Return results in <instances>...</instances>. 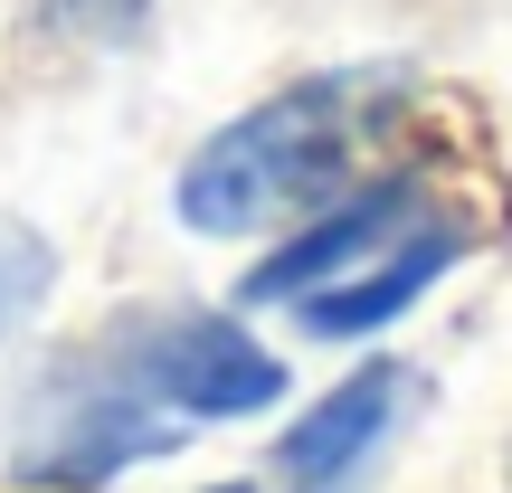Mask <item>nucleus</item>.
Returning <instances> with one entry per match:
<instances>
[{"label":"nucleus","instance_id":"f257e3e1","mask_svg":"<svg viewBox=\"0 0 512 493\" xmlns=\"http://www.w3.org/2000/svg\"><path fill=\"white\" fill-rule=\"evenodd\" d=\"M408 67H323L294 76L285 95L247 105L238 124H219L190 171L171 181V209L200 238H256L332 209L351 181L370 171V152L389 143V124L408 114Z\"/></svg>","mask_w":512,"mask_h":493},{"label":"nucleus","instance_id":"f03ea898","mask_svg":"<svg viewBox=\"0 0 512 493\" xmlns=\"http://www.w3.org/2000/svg\"><path fill=\"white\" fill-rule=\"evenodd\" d=\"M171 437H181V418H171L162 399H143L105 351H86V361H67L48 380V399H38L29 427H19V484L95 493V484L124 475V465L171 456Z\"/></svg>","mask_w":512,"mask_h":493},{"label":"nucleus","instance_id":"7ed1b4c3","mask_svg":"<svg viewBox=\"0 0 512 493\" xmlns=\"http://www.w3.org/2000/svg\"><path fill=\"white\" fill-rule=\"evenodd\" d=\"M95 351L171 418H256L285 399V361L228 313H124Z\"/></svg>","mask_w":512,"mask_h":493},{"label":"nucleus","instance_id":"20e7f679","mask_svg":"<svg viewBox=\"0 0 512 493\" xmlns=\"http://www.w3.org/2000/svg\"><path fill=\"white\" fill-rule=\"evenodd\" d=\"M408 219H418V190L408 181H380V190H361V200H332L323 219L304 228L294 247H275L266 266L247 275V304H304L313 285H332V275H351L361 256H380V247H399L408 238Z\"/></svg>","mask_w":512,"mask_h":493},{"label":"nucleus","instance_id":"39448f33","mask_svg":"<svg viewBox=\"0 0 512 493\" xmlns=\"http://www.w3.org/2000/svg\"><path fill=\"white\" fill-rule=\"evenodd\" d=\"M399 399H408V370H399V361H370V370H351V380L332 389V399H313L304 418L285 427V446H275L285 484H294V493H323V484L361 475V456L389 437Z\"/></svg>","mask_w":512,"mask_h":493},{"label":"nucleus","instance_id":"423d86ee","mask_svg":"<svg viewBox=\"0 0 512 493\" xmlns=\"http://www.w3.org/2000/svg\"><path fill=\"white\" fill-rule=\"evenodd\" d=\"M456 266V238L446 228H408L399 247L380 256V266H361V275H332V285H313L304 304V332H323V342H351V332H380L389 313H408L437 275Z\"/></svg>","mask_w":512,"mask_h":493},{"label":"nucleus","instance_id":"0eeeda50","mask_svg":"<svg viewBox=\"0 0 512 493\" xmlns=\"http://www.w3.org/2000/svg\"><path fill=\"white\" fill-rule=\"evenodd\" d=\"M48 285H57V247L38 238V228L0 219V342H10L38 304H48Z\"/></svg>","mask_w":512,"mask_h":493},{"label":"nucleus","instance_id":"6e6552de","mask_svg":"<svg viewBox=\"0 0 512 493\" xmlns=\"http://www.w3.org/2000/svg\"><path fill=\"white\" fill-rule=\"evenodd\" d=\"M219 493H247V484H219Z\"/></svg>","mask_w":512,"mask_h":493}]
</instances>
